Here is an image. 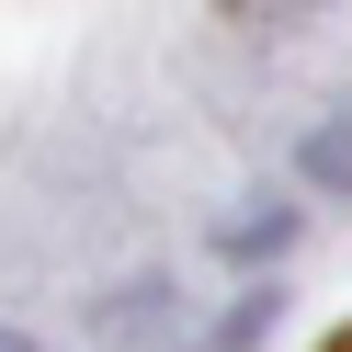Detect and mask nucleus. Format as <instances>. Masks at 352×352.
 <instances>
[{
    "label": "nucleus",
    "mask_w": 352,
    "mask_h": 352,
    "mask_svg": "<svg viewBox=\"0 0 352 352\" xmlns=\"http://www.w3.org/2000/svg\"><path fill=\"white\" fill-rule=\"evenodd\" d=\"M273 318H284V296H273V284H261V296H239L228 318L205 329V352H250V341H273Z\"/></svg>",
    "instance_id": "obj_3"
},
{
    "label": "nucleus",
    "mask_w": 352,
    "mask_h": 352,
    "mask_svg": "<svg viewBox=\"0 0 352 352\" xmlns=\"http://www.w3.org/2000/svg\"><path fill=\"white\" fill-rule=\"evenodd\" d=\"M296 228H307V216L261 193V216H228V261H273V250H296Z\"/></svg>",
    "instance_id": "obj_1"
},
{
    "label": "nucleus",
    "mask_w": 352,
    "mask_h": 352,
    "mask_svg": "<svg viewBox=\"0 0 352 352\" xmlns=\"http://www.w3.org/2000/svg\"><path fill=\"white\" fill-rule=\"evenodd\" d=\"M296 170H307V193H352V114H329L318 137L296 148Z\"/></svg>",
    "instance_id": "obj_2"
},
{
    "label": "nucleus",
    "mask_w": 352,
    "mask_h": 352,
    "mask_svg": "<svg viewBox=\"0 0 352 352\" xmlns=\"http://www.w3.org/2000/svg\"><path fill=\"white\" fill-rule=\"evenodd\" d=\"M0 352H46V341H23V329H0Z\"/></svg>",
    "instance_id": "obj_4"
},
{
    "label": "nucleus",
    "mask_w": 352,
    "mask_h": 352,
    "mask_svg": "<svg viewBox=\"0 0 352 352\" xmlns=\"http://www.w3.org/2000/svg\"><path fill=\"white\" fill-rule=\"evenodd\" d=\"M329 352H352V329H341V341H329Z\"/></svg>",
    "instance_id": "obj_5"
}]
</instances>
